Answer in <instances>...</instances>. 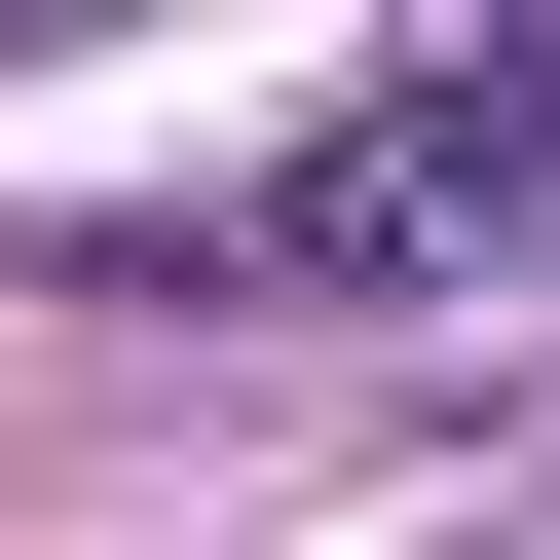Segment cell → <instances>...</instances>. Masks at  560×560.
I'll return each instance as SVG.
<instances>
[{
  "mask_svg": "<svg viewBox=\"0 0 560 560\" xmlns=\"http://www.w3.org/2000/svg\"><path fill=\"white\" fill-rule=\"evenodd\" d=\"M523 224H560V113L523 75H374L300 187H224L187 261H224V300H448V261H523Z\"/></svg>",
  "mask_w": 560,
  "mask_h": 560,
  "instance_id": "cell-1",
  "label": "cell"
}]
</instances>
